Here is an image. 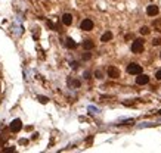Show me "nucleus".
<instances>
[{
    "instance_id": "f257e3e1",
    "label": "nucleus",
    "mask_w": 161,
    "mask_h": 153,
    "mask_svg": "<svg viewBox=\"0 0 161 153\" xmlns=\"http://www.w3.org/2000/svg\"><path fill=\"white\" fill-rule=\"evenodd\" d=\"M132 52L133 53H142L143 52V40H134L132 44Z\"/></svg>"
},
{
    "instance_id": "f03ea898",
    "label": "nucleus",
    "mask_w": 161,
    "mask_h": 153,
    "mask_svg": "<svg viewBox=\"0 0 161 153\" xmlns=\"http://www.w3.org/2000/svg\"><path fill=\"white\" fill-rule=\"evenodd\" d=\"M127 72L132 75H139V74H142V66L138 63H130L127 66Z\"/></svg>"
},
{
    "instance_id": "7ed1b4c3",
    "label": "nucleus",
    "mask_w": 161,
    "mask_h": 153,
    "mask_svg": "<svg viewBox=\"0 0 161 153\" xmlns=\"http://www.w3.org/2000/svg\"><path fill=\"white\" fill-rule=\"evenodd\" d=\"M21 128H22V122H21V119H13V121L11 122L9 130H11L12 133H18V131H21Z\"/></svg>"
},
{
    "instance_id": "20e7f679",
    "label": "nucleus",
    "mask_w": 161,
    "mask_h": 153,
    "mask_svg": "<svg viewBox=\"0 0 161 153\" xmlns=\"http://www.w3.org/2000/svg\"><path fill=\"white\" fill-rule=\"evenodd\" d=\"M80 28H81L83 31H92V30H93V21H90V19H84V21H81Z\"/></svg>"
},
{
    "instance_id": "39448f33",
    "label": "nucleus",
    "mask_w": 161,
    "mask_h": 153,
    "mask_svg": "<svg viewBox=\"0 0 161 153\" xmlns=\"http://www.w3.org/2000/svg\"><path fill=\"white\" fill-rule=\"evenodd\" d=\"M108 77H111V78H118L120 77V69L118 68H115V66H109L108 68Z\"/></svg>"
},
{
    "instance_id": "423d86ee",
    "label": "nucleus",
    "mask_w": 161,
    "mask_h": 153,
    "mask_svg": "<svg viewBox=\"0 0 161 153\" xmlns=\"http://www.w3.org/2000/svg\"><path fill=\"white\" fill-rule=\"evenodd\" d=\"M148 81H149V77L148 75H143V74H139V77L136 78V84H139V86L148 84Z\"/></svg>"
},
{
    "instance_id": "0eeeda50",
    "label": "nucleus",
    "mask_w": 161,
    "mask_h": 153,
    "mask_svg": "<svg viewBox=\"0 0 161 153\" xmlns=\"http://www.w3.org/2000/svg\"><path fill=\"white\" fill-rule=\"evenodd\" d=\"M146 13H148L149 16H155V15H158V6H155V5H149V6L146 7Z\"/></svg>"
},
{
    "instance_id": "6e6552de",
    "label": "nucleus",
    "mask_w": 161,
    "mask_h": 153,
    "mask_svg": "<svg viewBox=\"0 0 161 153\" xmlns=\"http://www.w3.org/2000/svg\"><path fill=\"white\" fill-rule=\"evenodd\" d=\"M62 24L67 25V27H68V25H71V24H73V15L64 13V15H62Z\"/></svg>"
},
{
    "instance_id": "1a4fd4ad",
    "label": "nucleus",
    "mask_w": 161,
    "mask_h": 153,
    "mask_svg": "<svg viewBox=\"0 0 161 153\" xmlns=\"http://www.w3.org/2000/svg\"><path fill=\"white\" fill-rule=\"evenodd\" d=\"M93 47H95V43H93L92 40H84L83 41V49L84 50H92Z\"/></svg>"
},
{
    "instance_id": "9d476101",
    "label": "nucleus",
    "mask_w": 161,
    "mask_h": 153,
    "mask_svg": "<svg viewBox=\"0 0 161 153\" xmlns=\"http://www.w3.org/2000/svg\"><path fill=\"white\" fill-rule=\"evenodd\" d=\"M112 38V32H109V31H106L105 34H102V37H100V41L102 43H108L109 40Z\"/></svg>"
},
{
    "instance_id": "9b49d317",
    "label": "nucleus",
    "mask_w": 161,
    "mask_h": 153,
    "mask_svg": "<svg viewBox=\"0 0 161 153\" xmlns=\"http://www.w3.org/2000/svg\"><path fill=\"white\" fill-rule=\"evenodd\" d=\"M65 46L68 47V49H75V47H77V43H75L73 38H67L65 40Z\"/></svg>"
},
{
    "instance_id": "f8f14e48",
    "label": "nucleus",
    "mask_w": 161,
    "mask_h": 153,
    "mask_svg": "<svg viewBox=\"0 0 161 153\" xmlns=\"http://www.w3.org/2000/svg\"><path fill=\"white\" fill-rule=\"evenodd\" d=\"M37 100L40 102V103H43V105H46L47 102H49V99H47V97H45V96H37Z\"/></svg>"
},
{
    "instance_id": "ddd939ff",
    "label": "nucleus",
    "mask_w": 161,
    "mask_h": 153,
    "mask_svg": "<svg viewBox=\"0 0 161 153\" xmlns=\"http://www.w3.org/2000/svg\"><path fill=\"white\" fill-rule=\"evenodd\" d=\"M149 31H151V30H149L148 27H142V28H140V34H143V36H146V34H149Z\"/></svg>"
},
{
    "instance_id": "4468645a",
    "label": "nucleus",
    "mask_w": 161,
    "mask_h": 153,
    "mask_svg": "<svg viewBox=\"0 0 161 153\" xmlns=\"http://www.w3.org/2000/svg\"><path fill=\"white\" fill-rule=\"evenodd\" d=\"M154 28H155V31H161V24H160V21H154Z\"/></svg>"
},
{
    "instance_id": "2eb2a0df",
    "label": "nucleus",
    "mask_w": 161,
    "mask_h": 153,
    "mask_svg": "<svg viewBox=\"0 0 161 153\" xmlns=\"http://www.w3.org/2000/svg\"><path fill=\"white\" fill-rule=\"evenodd\" d=\"M70 84L74 87H80V81H77V80H70Z\"/></svg>"
},
{
    "instance_id": "dca6fc26",
    "label": "nucleus",
    "mask_w": 161,
    "mask_h": 153,
    "mask_svg": "<svg viewBox=\"0 0 161 153\" xmlns=\"http://www.w3.org/2000/svg\"><path fill=\"white\" fill-rule=\"evenodd\" d=\"M47 27H49V28H52V30H56V31H58V27H56V25H55L53 22H50V21H47Z\"/></svg>"
},
{
    "instance_id": "f3484780",
    "label": "nucleus",
    "mask_w": 161,
    "mask_h": 153,
    "mask_svg": "<svg viewBox=\"0 0 161 153\" xmlns=\"http://www.w3.org/2000/svg\"><path fill=\"white\" fill-rule=\"evenodd\" d=\"M152 44H154V46H160L161 44V38H154V40H152Z\"/></svg>"
},
{
    "instance_id": "a211bd4d",
    "label": "nucleus",
    "mask_w": 161,
    "mask_h": 153,
    "mask_svg": "<svg viewBox=\"0 0 161 153\" xmlns=\"http://www.w3.org/2000/svg\"><path fill=\"white\" fill-rule=\"evenodd\" d=\"M11 152H15V147H6V149H3V153H11Z\"/></svg>"
},
{
    "instance_id": "6ab92c4d",
    "label": "nucleus",
    "mask_w": 161,
    "mask_h": 153,
    "mask_svg": "<svg viewBox=\"0 0 161 153\" xmlns=\"http://www.w3.org/2000/svg\"><path fill=\"white\" fill-rule=\"evenodd\" d=\"M95 77H96V78H102V72H100V71H96V72H95Z\"/></svg>"
},
{
    "instance_id": "aec40b11",
    "label": "nucleus",
    "mask_w": 161,
    "mask_h": 153,
    "mask_svg": "<svg viewBox=\"0 0 161 153\" xmlns=\"http://www.w3.org/2000/svg\"><path fill=\"white\" fill-rule=\"evenodd\" d=\"M28 143V140H25V138H21L19 140V144H21V146H24V144H27Z\"/></svg>"
},
{
    "instance_id": "412c9836",
    "label": "nucleus",
    "mask_w": 161,
    "mask_h": 153,
    "mask_svg": "<svg viewBox=\"0 0 161 153\" xmlns=\"http://www.w3.org/2000/svg\"><path fill=\"white\" fill-rule=\"evenodd\" d=\"M83 59H84V61H87V59H90V53H84V55H83Z\"/></svg>"
},
{
    "instance_id": "4be33fe9",
    "label": "nucleus",
    "mask_w": 161,
    "mask_h": 153,
    "mask_svg": "<svg viewBox=\"0 0 161 153\" xmlns=\"http://www.w3.org/2000/svg\"><path fill=\"white\" fill-rule=\"evenodd\" d=\"M155 77H157V80H161V69H160V71H157Z\"/></svg>"
},
{
    "instance_id": "5701e85b",
    "label": "nucleus",
    "mask_w": 161,
    "mask_h": 153,
    "mask_svg": "<svg viewBox=\"0 0 161 153\" xmlns=\"http://www.w3.org/2000/svg\"><path fill=\"white\" fill-rule=\"evenodd\" d=\"M71 66L74 68V69H77V66H79V65H77V62H73V63H71Z\"/></svg>"
},
{
    "instance_id": "b1692460",
    "label": "nucleus",
    "mask_w": 161,
    "mask_h": 153,
    "mask_svg": "<svg viewBox=\"0 0 161 153\" xmlns=\"http://www.w3.org/2000/svg\"><path fill=\"white\" fill-rule=\"evenodd\" d=\"M158 113H160V115H161V110H160V112H158Z\"/></svg>"
},
{
    "instance_id": "393cba45",
    "label": "nucleus",
    "mask_w": 161,
    "mask_h": 153,
    "mask_svg": "<svg viewBox=\"0 0 161 153\" xmlns=\"http://www.w3.org/2000/svg\"><path fill=\"white\" fill-rule=\"evenodd\" d=\"M160 56H161V55H160Z\"/></svg>"
}]
</instances>
